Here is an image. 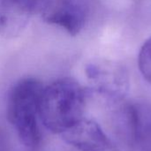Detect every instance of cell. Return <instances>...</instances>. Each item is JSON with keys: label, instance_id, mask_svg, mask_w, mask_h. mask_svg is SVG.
<instances>
[{"label": "cell", "instance_id": "obj_1", "mask_svg": "<svg viewBox=\"0 0 151 151\" xmlns=\"http://www.w3.org/2000/svg\"><path fill=\"white\" fill-rule=\"evenodd\" d=\"M88 92L74 78L61 77L44 85L39 116L51 133L62 134L83 119Z\"/></svg>", "mask_w": 151, "mask_h": 151}, {"label": "cell", "instance_id": "obj_4", "mask_svg": "<svg viewBox=\"0 0 151 151\" xmlns=\"http://www.w3.org/2000/svg\"><path fill=\"white\" fill-rule=\"evenodd\" d=\"M49 0H0V35H19L35 15H41Z\"/></svg>", "mask_w": 151, "mask_h": 151}, {"label": "cell", "instance_id": "obj_5", "mask_svg": "<svg viewBox=\"0 0 151 151\" xmlns=\"http://www.w3.org/2000/svg\"><path fill=\"white\" fill-rule=\"evenodd\" d=\"M87 72L95 89L107 99L119 101L128 89V75L121 65L110 63L91 65Z\"/></svg>", "mask_w": 151, "mask_h": 151}, {"label": "cell", "instance_id": "obj_7", "mask_svg": "<svg viewBox=\"0 0 151 151\" xmlns=\"http://www.w3.org/2000/svg\"><path fill=\"white\" fill-rule=\"evenodd\" d=\"M138 65L143 78L151 83V37L141 48L138 57Z\"/></svg>", "mask_w": 151, "mask_h": 151}, {"label": "cell", "instance_id": "obj_8", "mask_svg": "<svg viewBox=\"0 0 151 151\" xmlns=\"http://www.w3.org/2000/svg\"><path fill=\"white\" fill-rule=\"evenodd\" d=\"M0 151H36L25 146L9 130L0 133Z\"/></svg>", "mask_w": 151, "mask_h": 151}, {"label": "cell", "instance_id": "obj_2", "mask_svg": "<svg viewBox=\"0 0 151 151\" xmlns=\"http://www.w3.org/2000/svg\"><path fill=\"white\" fill-rule=\"evenodd\" d=\"M44 84L33 76L17 81L10 88L6 101L9 129L27 147L37 150L41 142L39 127L40 101Z\"/></svg>", "mask_w": 151, "mask_h": 151}, {"label": "cell", "instance_id": "obj_6", "mask_svg": "<svg viewBox=\"0 0 151 151\" xmlns=\"http://www.w3.org/2000/svg\"><path fill=\"white\" fill-rule=\"evenodd\" d=\"M61 135L78 151H116L100 126L91 119L83 118Z\"/></svg>", "mask_w": 151, "mask_h": 151}, {"label": "cell", "instance_id": "obj_3", "mask_svg": "<svg viewBox=\"0 0 151 151\" xmlns=\"http://www.w3.org/2000/svg\"><path fill=\"white\" fill-rule=\"evenodd\" d=\"M88 13L86 0H49L41 18L48 25L75 36L85 27Z\"/></svg>", "mask_w": 151, "mask_h": 151}]
</instances>
